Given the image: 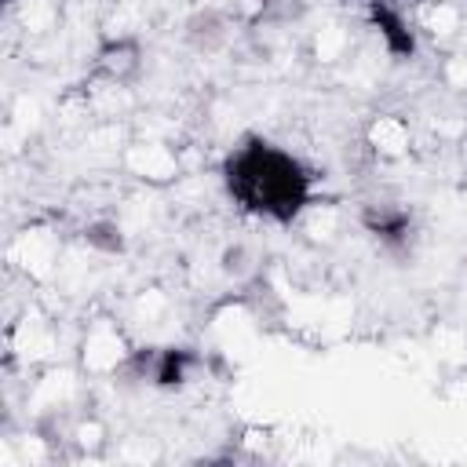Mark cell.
Returning a JSON list of instances; mask_svg holds the SVG:
<instances>
[{
  "instance_id": "cell-1",
  "label": "cell",
  "mask_w": 467,
  "mask_h": 467,
  "mask_svg": "<svg viewBox=\"0 0 467 467\" xmlns=\"http://www.w3.org/2000/svg\"><path fill=\"white\" fill-rule=\"evenodd\" d=\"M226 201L266 226H296L317 201V171L292 146L244 131L219 161Z\"/></svg>"
}]
</instances>
